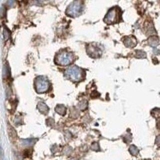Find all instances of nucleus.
<instances>
[{"label": "nucleus", "instance_id": "nucleus-1", "mask_svg": "<svg viewBox=\"0 0 160 160\" xmlns=\"http://www.w3.org/2000/svg\"><path fill=\"white\" fill-rule=\"evenodd\" d=\"M121 11L118 8H113L109 11L104 18L105 23L113 24L117 23L120 20Z\"/></svg>", "mask_w": 160, "mask_h": 160}, {"label": "nucleus", "instance_id": "nucleus-2", "mask_svg": "<svg viewBox=\"0 0 160 160\" xmlns=\"http://www.w3.org/2000/svg\"><path fill=\"white\" fill-rule=\"evenodd\" d=\"M83 10V5L80 1H74L69 5L66 10V13L71 17L79 16Z\"/></svg>", "mask_w": 160, "mask_h": 160}, {"label": "nucleus", "instance_id": "nucleus-3", "mask_svg": "<svg viewBox=\"0 0 160 160\" xmlns=\"http://www.w3.org/2000/svg\"><path fill=\"white\" fill-rule=\"evenodd\" d=\"M73 59L72 54L70 53L62 52L57 56L56 61L59 65L67 66L72 63Z\"/></svg>", "mask_w": 160, "mask_h": 160}, {"label": "nucleus", "instance_id": "nucleus-4", "mask_svg": "<svg viewBox=\"0 0 160 160\" xmlns=\"http://www.w3.org/2000/svg\"><path fill=\"white\" fill-rule=\"evenodd\" d=\"M66 75L73 81H79L82 76V72L80 68L74 66L70 67L66 71Z\"/></svg>", "mask_w": 160, "mask_h": 160}, {"label": "nucleus", "instance_id": "nucleus-5", "mask_svg": "<svg viewBox=\"0 0 160 160\" xmlns=\"http://www.w3.org/2000/svg\"><path fill=\"white\" fill-rule=\"evenodd\" d=\"M36 88L38 93L45 92L48 88V82L45 78L39 77L35 82Z\"/></svg>", "mask_w": 160, "mask_h": 160}, {"label": "nucleus", "instance_id": "nucleus-6", "mask_svg": "<svg viewBox=\"0 0 160 160\" xmlns=\"http://www.w3.org/2000/svg\"><path fill=\"white\" fill-rule=\"evenodd\" d=\"M87 52L88 55L93 58H98L102 54L101 49L96 44H90L87 48Z\"/></svg>", "mask_w": 160, "mask_h": 160}, {"label": "nucleus", "instance_id": "nucleus-7", "mask_svg": "<svg viewBox=\"0 0 160 160\" xmlns=\"http://www.w3.org/2000/svg\"><path fill=\"white\" fill-rule=\"evenodd\" d=\"M124 44L128 48H133L136 46L137 41L135 37L133 36L127 37L124 39Z\"/></svg>", "mask_w": 160, "mask_h": 160}, {"label": "nucleus", "instance_id": "nucleus-8", "mask_svg": "<svg viewBox=\"0 0 160 160\" xmlns=\"http://www.w3.org/2000/svg\"><path fill=\"white\" fill-rule=\"evenodd\" d=\"M149 45L153 47H155L158 45L159 43V39L157 36H152L148 39Z\"/></svg>", "mask_w": 160, "mask_h": 160}, {"label": "nucleus", "instance_id": "nucleus-9", "mask_svg": "<svg viewBox=\"0 0 160 160\" xmlns=\"http://www.w3.org/2000/svg\"><path fill=\"white\" fill-rule=\"evenodd\" d=\"M129 151H130V152L131 154L132 155H133V156H136L138 154V153H139L138 149L134 145H132V146H130V149H129Z\"/></svg>", "mask_w": 160, "mask_h": 160}, {"label": "nucleus", "instance_id": "nucleus-10", "mask_svg": "<svg viewBox=\"0 0 160 160\" xmlns=\"http://www.w3.org/2000/svg\"><path fill=\"white\" fill-rule=\"evenodd\" d=\"M136 57L138 58L144 59L146 58L147 55H146V53L143 51H137V53H136Z\"/></svg>", "mask_w": 160, "mask_h": 160}, {"label": "nucleus", "instance_id": "nucleus-11", "mask_svg": "<svg viewBox=\"0 0 160 160\" xmlns=\"http://www.w3.org/2000/svg\"><path fill=\"white\" fill-rule=\"evenodd\" d=\"M156 144L158 146L160 147V136H158L156 140Z\"/></svg>", "mask_w": 160, "mask_h": 160}, {"label": "nucleus", "instance_id": "nucleus-12", "mask_svg": "<svg viewBox=\"0 0 160 160\" xmlns=\"http://www.w3.org/2000/svg\"><path fill=\"white\" fill-rule=\"evenodd\" d=\"M6 30H5L4 31V36L5 39V40H6L8 38V31H6Z\"/></svg>", "mask_w": 160, "mask_h": 160}]
</instances>
